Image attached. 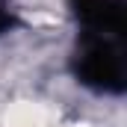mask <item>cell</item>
I'll use <instances>...</instances> for the list:
<instances>
[{"mask_svg":"<svg viewBox=\"0 0 127 127\" xmlns=\"http://www.w3.org/2000/svg\"><path fill=\"white\" fill-rule=\"evenodd\" d=\"M53 112L35 100H15L3 112V127H50Z\"/></svg>","mask_w":127,"mask_h":127,"instance_id":"6da1fadb","label":"cell"},{"mask_svg":"<svg viewBox=\"0 0 127 127\" xmlns=\"http://www.w3.org/2000/svg\"><path fill=\"white\" fill-rule=\"evenodd\" d=\"M71 127H86V124H71Z\"/></svg>","mask_w":127,"mask_h":127,"instance_id":"7a4b0ae2","label":"cell"}]
</instances>
